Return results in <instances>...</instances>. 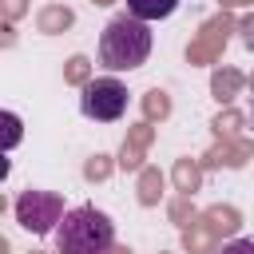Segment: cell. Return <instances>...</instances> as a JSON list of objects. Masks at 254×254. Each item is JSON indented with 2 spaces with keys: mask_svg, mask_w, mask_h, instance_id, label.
Listing matches in <instances>:
<instances>
[{
  "mask_svg": "<svg viewBox=\"0 0 254 254\" xmlns=\"http://www.w3.org/2000/svg\"><path fill=\"white\" fill-rule=\"evenodd\" d=\"M115 254H127V250H115Z\"/></svg>",
  "mask_w": 254,
  "mask_h": 254,
  "instance_id": "obj_16",
  "label": "cell"
},
{
  "mask_svg": "<svg viewBox=\"0 0 254 254\" xmlns=\"http://www.w3.org/2000/svg\"><path fill=\"white\" fill-rule=\"evenodd\" d=\"M222 254H254V238H234L230 246H222Z\"/></svg>",
  "mask_w": 254,
  "mask_h": 254,
  "instance_id": "obj_10",
  "label": "cell"
},
{
  "mask_svg": "<svg viewBox=\"0 0 254 254\" xmlns=\"http://www.w3.org/2000/svg\"><path fill=\"white\" fill-rule=\"evenodd\" d=\"M179 183H183V187H190V190H194V183H198V175H194V171H190V167H187V163H183V167H179Z\"/></svg>",
  "mask_w": 254,
  "mask_h": 254,
  "instance_id": "obj_13",
  "label": "cell"
},
{
  "mask_svg": "<svg viewBox=\"0 0 254 254\" xmlns=\"http://www.w3.org/2000/svg\"><path fill=\"white\" fill-rule=\"evenodd\" d=\"M175 8H179V0H127V12H131L135 20H143V24L167 20Z\"/></svg>",
  "mask_w": 254,
  "mask_h": 254,
  "instance_id": "obj_5",
  "label": "cell"
},
{
  "mask_svg": "<svg viewBox=\"0 0 254 254\" xmlns=\"http://www.w3.org/2000/svg\"><path fill=\"white\" fill-rule=\"evenodd\" d=\"M103 155H95L91 163H87V179H99V175H107V163H99Z\"/></svg>",
  "mask_w": 254,
  "mask_h": 254,
  "instance_id": "obj_12",
  "label": "cell"
},
{
  "mask_svg": "<svg viewBox=\"0 0 254 254\" xmlns=\"http://www.w3.org/2000/svg\"><path fill=\"white\" fill-rule=\"evenodd\" d=\"M234 87H238V75H234V71H226V75L218 71V75H214V95H218V99H230Z\"/></svg>",
  "mask_w": 254,
  "mask_h": 254,
  "instance_id": "obj_7",
  "label": "cell"
},
{
  "mask_svg": "<svg viewBox=\"0 0 254 254\" xmlns=\"http://www.w3.org/2000/svg\"><path fill=\"white\" fill-rule=\"evenodd\" d=\"M79 111L95 123H115L123 111H127V87L111 75L103 79H87L83 83V95H79Z\"/></svg>",
  "mask_w": 254,
  "mask_h": 254,
  "instance_id": "obj_3",
  "label": "cell"
},
{
  "mask_svg": "<svg viewBox=\"0 0 254 254\" xmlns=\"http://www.w3.org/2000/svg\"><path fill=\"white\" fill-rule=\"evenodd\" d=\"M8 12L16 16V12H20V0H8Z\"/></svg>",
  "mask_w": 254,
  "mask_h": 254,
  "instance_id": "obj_15",
  "label": "cell"
},
{
  "mask_svg": "<svg viewBox=\"0 0 254 254\" xmlns=\"http://www.w3.org/2000/svg\"><path fill=\"white\" fill-rule=\"evenodd\" d=\"M64 214L67 210H64L60 194H52V190H24L16 198V222L24 230H32V234L56 230V222H64Z\"/></svg>",
  "mask_w": 254,
  "mask_h": 254,
  "instance_id": "obj_4",
  "label": "cell"
},
{
  "mask_svg": "<svg viewBox=\"0 0 254 254\" xmlns=\"http://www.w3.org/2000/svg\"><path fill=\"white\" fill-rule=\"evenodd\" d=\"M242 40H246V48H254V16L242 20Z\"/></svg>",
  "mask_w": 254,
  "mask_h": 254,
  "instance_id": "obj_14",
  "label": "cell"
},
{
  "mask_svg": "<svg viewBox=\"0 0 254 254\" xmlns=\"http://www.w3.org/2000/svg\"><path fill=\"white\" fill-rule=\"evenodd\" d=\"M210 218H214V226H218V230H234V226H238L234 210H210Z\"/></svg>",
  "mask_w": 254,
  "mask_h": 254,
  "instance_id": "obj_9",
  "label": "cell"
},
{
  "mask_svg": "<svg viewBox=\"0 0 254 254\" xmlns=\"http://www.w3.org/2000/svg\"><path fill=\"white\" fill-rule=\"evenodd\" d=\"M71 24V12L67 8H48L40 16V32H56V28H67Z\"/></svg>",
  "mask_w": 254,
  "mask_h": 254,
  "instance_id": "obj_6",
  "label": "cell"
},
{
  "mask_svg": "<svg viewBox=\"0 0 254 254\" xmlns=\"http://www.w3.org/2000/svg\"><path fill=\"white\" fill-rule=\"evenodd\" d=\"M4 147H16V139H20V119H16V111H4Z\"/></svg>",
  "mask_w": 254,
  "mask_h": 254,
  "instance_id": "obj_8",
  "label": "cell"
},
{
  "mask_svg": "<svg viewBox=\"0 0 254 254\" xmlns=\"http://www.w3.org/2000/svg\"><path fill=\"white\" fill-rule=\"evenodd\" d=\"M151 44H155V36L143 20H135L131 12L111 16L107 28L99 32V64L107 71H135L147 64Z\"/></svg>",
  "mask_w": 254,
  "mask_h": 254,
  "instance_id": "obj_1",
  "label": "cell"
},
{
  "mask_svg": "<svg viewBox=\"0 0 254 254\" xmlns=\"http://www.w3.org/2000/svg\"><path fill=\"white\" fill-rule=\"evenodd\" d=\"M111 242H115V222L95 206H75L56 226L60 254H107Z\"/></svg>",
  "mask_w": 254,
  "mask_h": 254,
  "instance_id": "obj_2",
  "label": "cell"
},
{
  "mask_svg": "<svg viewBox=\"0 0 254 254\" xmlns=\"http://www.w3.org/2000/svg\"><path fill=\"white\" fill-rule=\"evenodd\" d=\"M83 71H87V60H83V56H75V60H71V67H67V79H83Z\"/></svg>",
  "mask_w": 254,
  "mask_h": 254,
  "instance_id": "obj_11",
  "label": "cell"
}]
</instances>
